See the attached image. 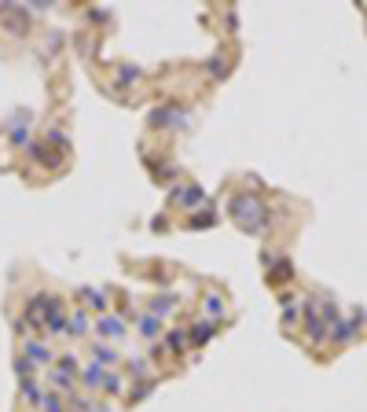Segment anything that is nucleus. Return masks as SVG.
I'll return each mask as SVG.
<instances>
[{
	"label": "nucleus",
	"mask_w": 367,
	"mask_h": 412,
	"mask_svg": "<svg viewBox=\"0 0 367 412\" xmlns=\"http://www.w3.org/2000/svg\"><path fill=\"white\" fill-rule=\"evenodd\" d=\"M99 335H107V339H117L122 335V320H114V317H107V320H99Z\"/></svg>",
	"instance_id": "1"
}]
</instances>
